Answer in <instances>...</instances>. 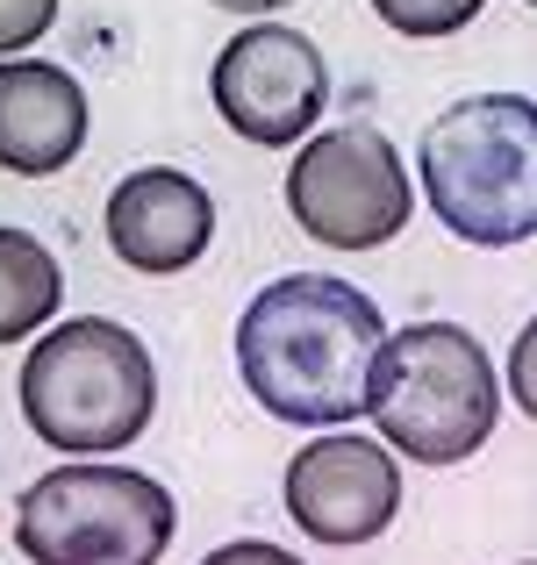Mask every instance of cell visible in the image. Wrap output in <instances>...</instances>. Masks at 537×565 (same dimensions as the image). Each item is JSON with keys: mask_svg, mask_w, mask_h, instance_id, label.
I'll return each mask as SVG.
<instances>
[{"mask_svg": "<svg viewBox=\"0 0 537 565\" xmlns=\"http://www.w3.org/2000/svg\"><path fill=\"white\" fill-rule=\"evenodd\" d=\"M86 143V86L51 57H0V166L51 180Z\"/></svg>", "mask_w": 537, "mask_h": 565, "instance_id": "cell-10", "label": "cell"}, {"mask_svg": "<svg viewBox=\"0 0 537 565\" xmlns=\"http://www.w3.org/2000/svg\"><path fill=\"white\" fill-rule=\"evenodd\" d=\"M415 172L459 244L509 250L537 236V100L466 94L423 129Z\"/></svg>", "mask_w": 537, "mask_h": 565, "instance_id": "cell-2", "label": "cell"}, {"mask_svg": "<svg viewBox=\"0 0 537 565\" xmlns=\"http://www.w3.org/2000/svg\"><path fill=\"white\" fill-rule=\"evenodd\" d=\"M158 365L137 330L108 316H72L43 330L22 359V415L51 451L108 458L151 429Z\"/></svg>", "mask_w": 537, "mask_h": 565, "instance_id": "cell-3", "label": "cell"}, {"mask_svg": "<svg viewBox=\"0 0 537 565\" xmlns=\"http://www.w3.org/2000/svg\"><path fill=\"white\" fill-rule=\"evenodd\" d=\"M387 344L380 301L330 273H287L236 316V380L273 423L337 429L366 415V380Z\"/></svg>", "mask_w": 537, "mask_h": 565, "instance_id": "cell-1", "label": "cell"}, {"mask_svg": "<svg viewBox=\"0 0 537 565\" xmlns=\"http://www.w3.org/2000/svg\"><path fill=\"white\" fill-rule=\"evenodd\" d=\"M215 8H230V14H273V8H294V0H215Z\"/></svg>", "mask_w": 537, "mask_h": 565, "instance_id": "cell-16", "label": "cell"}, {"mask_svg": "<svg viewBox=\"0 0 537 565\" xmlns=\"http://www.w3.org/2000/svg\"><path fill=\"white\" fill-rule=\"evenodd\" d=\"M287 215L302 236L330 250H380L409 230L415 193H409V166L401 151L366 122L323 129L294 151L287 172Z\"/></svg>", "mask_w": 537, "mask_h": 565, "instance_id": "cell-6", "label": "cell"}, {"mask_svg": "<svg viewBox=\"0 0 537 565\" xmlns=\"http://www.w3.org/2000/svg\"><path fill=\"white\" fill-rule=\"evenodd\" d=\"M481 8L487 0H372V14H380L394 36H459Z\"/></svg>", "mask_w": 537, "mask_h": 565, "instance_id": "cell-12", "label": "cell"}, {"mask_svg": "<svg viewBox=\"0 0 537 565\" xmlns=\"http://www.w3.org/2000/svg\"><path fill=\"white\" fill-rule=\"evenodd\" d=\"M524 565H537V558H524Z\"/></svg>", "mask_w": 537, "mask_h": 565, "instance_id": "cell-18", "label": "cell"}, {"mask_svg": "<svg viewBox=\"0 0 537 565\" xmlns=\"http://www.w3.org/2000/svg\"><path fill=\"white\" fill-rule=\"evenodd\" d=\"M65 301V273L29 230H0V351L36 337Z\"/></svg>", "mask_w": 537, "mask_h": 565, "instance_id": "cell-11", "label": "cell"}, {"mask_svg": "<svg viewBox=\"0 0 537 565\" xmlns=\"http://www.w3.org/2000/svg\"><path fill=\"white\" fill-rule=\"evenodd\" d=\"M509 394H516V408L537 423V316L516 330V344H509Z\"/></svg>", "mask_w": 537, "mask_h": 565, "instance_id": "cell-14", "label": "cell"}, {"mask_svg": "<svg viewBox=\"0 0 537 565\" xmlns=\"http://www.w3.org/2000/svg\"><path fill=\"white\" fill-rule=\"evenodd\" d=\"M51 22H57V0H0V57L51 36Z\"/></svg>", "mask_w": 537, "mask_h": 565, "instance_id": "cell-13", "label": "cell"}, {"mask_svg": "<svg viewBox=\"0 0 537 565\" xmlns=\"http://www.w3.org/2000/svg\"><path fill=\"white\" fill-rule=\"evenodd\" d=\"M208 94H215V115L236 129L244 143H265V151H287L330 108V65L323 51L287 22H259L236 29L215 51V72H208Z\"/></svg>", "mask_w": 537, "mask_h": 565, "instance_id": "cell-7", "label": "cell"}, {"mask_svg": "<svg viewBox=\"0 0 537 565\" xmlns=\"http://www.w3.org/2000/svg\"><path fill=\"white\" fill-rule=\"evenodd\" d=\"M401 509V472L387 444L316 437L287 466V515L316 544H372Z\"/></svg>", "mask_w": 537, "mask_h": 565, "instance_id": "cell-8", "label": "cell"}, {"mask_svg": "<svg viewBox=\"0 0 537 565\" xmlns=\"http://www.w3.org/2000/svg\"><path fill=\"white\" fill-rule=\"evenodd\" d=\"M215 244V201L201 180L172 166H144L108 193V250L129 273H187L201 250Z\"/></svg>", "mask_w": 537, "mask_h": 565, "instance_id": "cell-9", "label": "cell"}, {"mask_svg": "<svg viewBox=\"0 0 537 565\" xmlns=\"http://www.w3.org/2000/svg\"><path fill=\"white\" fill-rule=\"evenodd\" d=\"M172 523L179 509L151 472L101 458L43 472L14 501V544L29 565H158Z\"/></svg>", "mask_w": 537, "mask_h": 565, "instance_id": "cell-5", "label": "cell"}, {"mask_svg": "<svg viewBox=\"0 0 537 565\" xmlns=\"http://www.w3.org/2000/svg\"><path fill=\"white\" fill-rule=\"evenodd\" d=\"M201 565H302V558L280 552V544H265V537H244V544H222V552H208Z\"/></svg>", "mask_w": 537, "mask_h": 565, "instance_id": "cell-15", "label": "cell"}, {"mask_svg": "<svg viewBox=\"0 0 537 565\" xmlns=\"http://www.w3.org/2000/svg\"><path fill=\"white\" fill-rule=\"evenodd\" d=\"M524 8H537V0H524Z\"/></svg>", "mask_w": 537, "mask_h": 565, "instance_id": "cell-17", "label": "cell"}, {"mask_svg": "<svg viewBox=\"0 0 537 565\" xmlns=\"http://www.w3.org/2000/svg\"><path fill=\"white\" fill-rule=\"evenodd\" d=\"M366 415L409 466H466L502 415V380L481 337L459 322H409L387 337L366 380Z\"/></svg>", "mask_w": 537, "mask_h": 565, "instance_id": "cell-4", "label": "cell"}]
</instances>
